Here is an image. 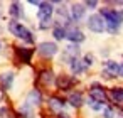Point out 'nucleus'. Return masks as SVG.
Returning a JSON list of instances; mask_svg holds the SVG:
<instances>
[{"label":"nucleus","instance_id":"19","mask_svg":"<svg viewBox=\"0 0 123 118\" xmlns=\"http://www.w3.org/2000/svg\"><path fill=\"white\" fill-rule=\"evenodd\" d=\"M54 37H56V39H64V37H66V29L56 27V29H54Z\"/></svg>","mask_w":123,"mask_h":118},{"label":"nucleus","instance_id":"12","mask_svg":"<svg viewBox=\"0 0 123 118\" xmlns=\"http://www.w3.org/2000/svg\"><path fill=\"white\" fill-rule=\"evenodd\" d=\"M41 103V94H39V91H31L29 93V96H27V99H25V105L24 106H36V105H39Z\"/></svg>","mask_w":123,"mask_h":118},{"label":"nucleus","instance_id":"4","mask_svg":"<svg viewBox=\"0 0 123 118\" xmlns=\"http://www.w3.org/2000/svg\"><path fill=\"white\" fill-rule=\"evenodd\" d=\"M88 27H89V31H93V32H103L105 29H106V22H105V19L101 17V14H93V15H89V19H88Z\"/></svg>","mask_w":123,"mask_h":118},{"label":"nucleus","instance_id":"13","mask_svg":"<svg viewBox=\"0 0 123 118\" xmlns=\"http://www.w3.org/2000/svg\"><path fill=\"white\" fill-rule=\"evenodd\" d=\"M110 96H111V99H113L115 103L123 105V88H113V89L110 91Z\"/></svg>","mask_w":123,"mask_h":118},{"label":"nucleus","instance_id":"2","mask_svg":"<svg viewBox=\"0 0 123 118\" xmlns=\"http://www.w3.org/2000/svg\"><path fill=\"white\" fill-rule=\"evenodd\" d=\"M9 31L14 34V36H17L19 39H22V41H25V42H32L34 41V37H32V32L25 27V25H22L20 22H15V20H12L10 24H9Z\"/></svg>","mask_w":123,"mask_h":118},{"label":"nucleus","instance_id":"22","mask_svg":"<svg viewBox=\"0 0 123 118\" xmlns=\"http://www.w3.org/2000/svg\"><path fill=\"white\" fill-rule=\"evenodd\" d=\"M91 64H93V56H91V54L84 56V66L88 68V66H91Z\"/></svg>","mask_w":123,"mask_h":118},{"label":"nucleus","instance_id":"24","mask_svg":"<svg viewBox=\"0 0 123 118\" xmlns=\"http://www.w3.org/2000/svg\"><path fill=\"white\" fill-rule=\"evenodd\" d=\"M86 7H96V2H94V0H88V2H86Z\"/></svg>","mask_w":123,"mask_h":118},{"label":"nucleus","instance_id":"6","mask_svg":"<svg viewBox=\"0 0 123 118\" xmlns=\"http://www.w3.org/2000/svg\"><path fill=\"white\" fill-rule=\"evenodd\" d=\"M66 39H69L71 42H83L84 41V34L78 27H68L66 29Z\"/></svg>","mask_w":123,"mask_h":118},{"label":"nucleus","instance_id":"18","mask_svg":"<svg viewBox=\"0 0 123 118\" xmlns=\"http://www.w3.org/2000/svg\"><path fill=\"white\" fill-rule=\"evenodd\" d=\"M89 106H91L94 111H101V110H105V103H99V101H94V99H89Z\"/></svg>","mask_w":123,"mask_h":118},{"label":"nucleus","instance_id":"3","mask_svg":"<svg viewBox=\"0 0 123 118\" xmlns=\"http://www.w3.org/2000/svg\"><path fill=\"white\" fill-rule=\"evenodd\" d=\"M52 4H47V2H42L39 5V10H37V15H39V20H41V27L46 29L51 22V17H52Z\"/></svg>","mask_w":123,"mask_h":118},{"label":"nucleus","instance_id":"11","mask_svg":"<svg viewBox=\"0 0 123 118\" xmlns=\"http://www.w3.org/2000/svg\"><path fill=\"white\" fill-rule=\"evenodd\" d=\"M78 54H79V49L76 46H69L64 51V61H69V64H71L74 59H78Z\"/></svg>","mask_w":123,"mask_h":118},{"label":"nucleus","instance_id":"16","mask_svg":"<svg viewBox=\"0 0 123 118\" xmlns=\"http://www.w3.org/2000/svg\"><path fill=\"white\" fill-rule=\"evenodd\" d=\"M51 108L56 110V111H61V110L64 108V103H62L61 99H57V98H52V99H51Z\"/></svg>","mask_w":123,"mask_h":118},{"label":"nucleus","instance_id":"25","mask_svg":"<svg viewBox=\"0 0 123 118\" xmlns=\"http://www.w3.org/2000/svg\"><path fill=\"white\" fill-rule=\"evenodd\" d=\"M118 74H120V76H123V64L120 66V73H118Z\"/></svg>","mask_w":123,"mask_h":118},{"label":"nucleus","instance_id":"9","mask_svg":"<svg viewBox=\"0 0 123 118\" xmlns=\"http://www.w3.org/2000/svg\"><path fill=\"white\" fill-rule=\"evenodd\" d=\"M89 94H91V99H94V101H99V103L106 101V94H105V91L99 86H93L91 91H89Z\"/></svg>","mask_w":123,"mask_h":118},{"label":"nucleus","instance_id":"1","mask_svg":"<svg viewBox=\"0 0 123 118\" xmlns=\"http://www.w3.org/2000/svg\"><path fill=\"white\" fill-rule=\"evenodd\" d=\"M101 17L106 22V27H110L111 32H115L118 29V25L121 24V14L113 10V9H103L101 10Z\"/></svg>","mask_w":123,"mask_h":118},{"label":"nucleus","instance_id":"14","mask_svg":"<svg viewBox=\"0 0 123 118\" xmlns=\"http://www.w3.org/2000/svg\"><path fill=\"white\" fill-rule=\"evenodd\" d=\"M84 61H81V59H74L73 62H71V69L74 71V73H81V71H84Z\"/></svg>","mask_w":123,"mask_h":118},{"label":"nucleus","instance_id":"21","mask_svg":"<svg viewBox=\"0 0 123 118\" xmlns=\"http://www.w3.org/2000/svg\"><path fill=\"white\" fill-rule=\"evenodd\" d=\"M103 115H105V118H115V113H113L111 108H105L103 110Z\"/></svg>","mask_w":123,"mask_h":118},{"label":"nucleus","instance_id":"8","mask_svg":"<svg viewBox=\"0 0 123 118\" xmlns=\"http://www.w3.org/2000/svg\"><path fill=\"white\" fill-rule=\"evenodd\" d=\"M120 73V66L115 62V61H106V64H105V74L108 76V78H113V76H116Z\"/></svg>","mask_w":123,"mask_h":118},{"label":"nucleus","instance_id":"20","mask_svg":"<svg viewBox=\"0 0 123 118\" xmlns=\"http://www.w3.org/2000/svg\"><path fill=\"white\" fill-rule=\"evenodd\" d=\"M51 76H52L51 71H44V73H42V81H44V83H51V81H52Z\"/></svg>","mask_w":123,"mask_h":118},{"label":"nucleus","instance_id":"23","mask_svg":"<svg viewBox=\"0 0 123 118\" xmlns=\"http://www.w3.org/2000/svg\"><path fill=\"white\" fill-rule=\"evenodd\" d=\"M20 52V56L25 59V61H29V57H31V52H24V51H19Z\"/></svg>","mask_w":123,"mask_h":118},{"label":"nucleus","instance_id":"17","mask_svg":"<svg viewBox=\"0 0 123 118\" xmlns=\"http://www.w3.org/2000/svg\"><path fill=\"white\" fill-rule=\"evenodd\" d=\"M10 14H12V15H15V17H20V15H22V10H20V5H19L17 2H14V4L10 5Z\"/></svg>","mask_w":123,"mask_h":118},{"label":"nucleus","instance_id":"15","mask_svg":"<svg viewBox=\"0 0 123 118\" xmlns=\"http://www.w3.org/2000/svg\"><path fill=\"white\" fill-rule=\"evenodd\" d=\"M69 103H71L73 106H81V105H83V96H81L79 93H73V94L69 96Z\"/></svg>","mask_w":123,"mask_h":118},{"label":"nucleus","instance_id":"5","mask_svg":"<svg viewBox=\"0 0 123 118\" xmlns=\"http://www.w3.org/2000/svg\"><path fill=\"white\" fill-rule=\"evenodd\" d=\"M39 54L46 57H52L54 54H57V46L54 42H42L39 44Z\"/></svg>","mask_w":123,"mask_h":118},{"label":"nucleus","instance_id":"10","mask_svg":"<svg viewBox=\"0 0 123 118\" xmlns=\"http://www.w3.org/2000/svg\"><path fill=\"white\" fill-rule=\"evenodd\" d=\"M0 83H2V88L4 89H9L14 83V73L12 71H7V73H2L0 74Z\"/></svg>","mask_w":123,"mask_h":118},{"label":"nucleus","instance_id":"7","mask_svg":"<svg viewBox=\"0 0 123 118\" xmlns=\"http://www.w3.org/2000/svg\"><path fill=\"white\" fill-rule=\"evenodd\" d=\"M84 12H86V9H84V5H81V4H74L73 7H71V17H73V20H81L83 17H84Z\"/></svg>","mask_w":123,"mask_h":118},{"label":"nucleus","instance_id":"26","mask_svg":"<svg viewBox=\"0 0 123 118\" xmlns=\"http://www.w3.org/2000/svg\"><path fill=\"white\" fill-rule=\"evenodd\" d=\"M0 49H2V44H0Z\"/></svg>","mask_w":123,"mask_h":118}]
</instances>
